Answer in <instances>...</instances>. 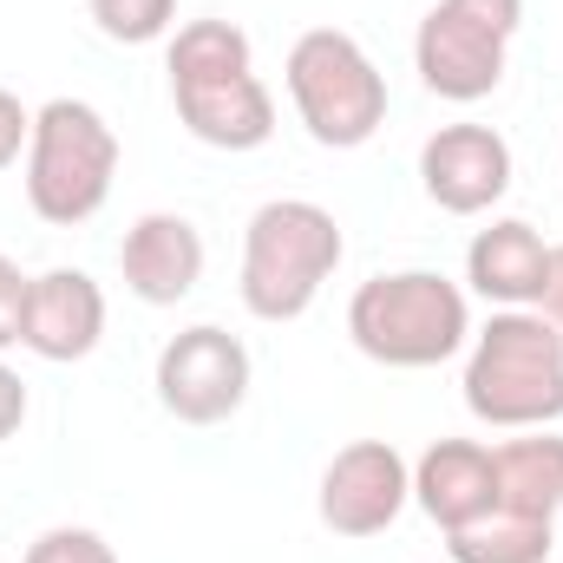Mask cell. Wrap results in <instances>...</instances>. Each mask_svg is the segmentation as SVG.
Instances as JSON below:
<instances>
[{
	"instance_id": "cell-3",
	"label": "cell",
	"mask_w": 563,
	"mask_h": 563,
	"mask_svg": "<svg viewBox=\"0 0 563 563\" xmlns=\"http://www.w3.org/2000/svg\"><path fill=\"white\" fill-rule=\"evenodd\" d=\"M347 341L400 374L439 367L452 354H465L472 341V301L465 288L439 269H387L367 276L347 301Z\"/></svg>"
},
{
	"instance_id": "cell-21",
	"label": "cell",
	"mask_w": 563,
	"mask_h": 563,
	"mask_svg": "<svg viewBox=\"0 0 563 563\" xmlns=\"http://www.w3.org/2000/svg\"><path fill=\"white\" fill-rule=\"evenodd\" d=\"M26 426V380L0 361V439H13Z\"/></svg>"
},
{
	"instance_id": "cell-20",
	"label": "cell",
	"mask_w": 563,
	"mask_h": 563,
	"mask_svg": "<svg viewBox=\"0 0 563 563\" xmlns=\"http://www.w3.org/2000/svg\"><path fill=\"white\" fill-rule=\"evenodd\" d=\"M26 139H33V112L0 86V170H13L26 157Z\"/></svg>"
},
{
	"instance_id": "cell-22",
	"label": "cell",
	"mask_w": 563,
	"mask_h": 563,
	"mask_svg": "<svg viewBox=\"0 0 563 563\" xmlns=\"http://www.w3.org/2000/svg\"><path fill=\"white\" fill-rule=\"evenodd\" d=\"M538 314L563 334V243H551V276H544V295H538Z\"/></svg>"
},
{
	"instance_id": "cell-18",
	"label": "cell",
	"mask_w": 563,
	"mask_h": 563,
	"mask_svg": "<svg viewBox=\"0 0 563 563\" xmlns=\"http://www.w3.org/2000/svg\"><path fill=\"white\" fill-rule=\"evenodd\" d=\"M20 563H119V551L99 531H86V525H53V531H40L26 544Z\"/></svg>"
},
{
	"instance_id": "cell-5",
	"label": "cell",
	"mask_w": 563,
	"mask_h": 563,
	"mask_svg": "<svg viewBox=\"0 0 563 563\" xmlns=\"http://www.w3.org/2000/svg\"><path fill=\"white\" fill-rule=\"evenodd\" d=\"M119 177V132L86 99H46L26 139V203L53 230H79L106 210Z\"/></svg>"
},
{
	"instance_id": "cell-19",
	"label": "cell",
	"mask_w": 563,
	"mask_h": 563,
	"mask_svg": "<svg viewBox=\"0 0 563 563\" xmlns=\"http://www.w3.org/2000/svg\"><path fill=\"white\" fill-rule=\"evenodd\" d=\"M26 288H33V276H26L13 256H0V354L20 347V328H26Z\"/></svg>"
},
{
	"instance_id": "cell-17",
	"label": "cell",
	"mask_w": 563,
	"mask_h": 563,
	"mask_svg": "<svg viewBox=\"0 0 563 563\" xmlns=\"http://www.w3.org/2000/svg\"><path fill=\"white\" fill-rule=\"evenodd\" d=\"M86 13L112 46H151L177 26V0H86Z\"/></svg>"
},
{
	"instance_id": "cell-13",
	"label": "cell",
	"mask_w": 563,
	"mask_h": 563,
	"mask_svg": "<svg viewBox=\"0 0 563 563\" xmlns=\"http://www.w3.org/2000/svg\"><path fill=\"white\" fill-rule=\"evenodd\" d=\"M413 505L439 531H465L498 511V459L478 439H432L413 459Z\"/></svg>"
},
{
	"instance_id": "cell-4",
	"label": "cell",
	"mask_w": 563,
	"mask_h": 563,
	"mask_svg": "<svg viewBox=\"0 0 563 563\" xmlns=\"http://www.w3.org/2000/svg\"><path fill=\"white\" fill-rule=\"evenodd\" d=\"M347 236L334 223V210L308 203V197H269L250 230H243V308L256 321H301L321 295V282L341 269Z\"/></svg>"
},
{
	"instance_id": "cell-6",
	"label": "cell",
	"mask_w": 563,
	"mask_h": 563,
	"mask_svg": "<svg viewBox=\"0 0 563 563\" xmlns=\"http://www.w3.org/2000/svg\"><path fill=\"white\" fill-rule=\"evenodd\" d=\"M288 99L308 139L328 151H361L387 125V73L367 59V46L341 26H308L288 46Z\"/></svg>"
},
{
	"instance_id": "cell-7",
	"label": "cell",
	"mask_w": 563,
	"mask_h": 563,
	"mask_svg": "<svg viewBox=\"0 0 563 563\" xmlns=\"http://www.w3.org/2000/svg\"><path fill=\"white\" fill-rule=\"evenodd\" d=\"M525 26V0H432L413 33V73L432 99L478 106L505 86L511 40Z\"/></svg>"
},
{
	"instance_id": "cell-9",
	"label": "cell",
	"mask_w": 563,
	"mask_h": 563,
	"mask_svg": "<svg viewBox=\"0 0 563 563\" xmlns=\"http://www.w3.org/2000/svg\"><path fill=\"white\" fill-rule=\"evenodd\" d=\"M314 505L334 538H380L413 505V465L394 439H354L328 459Z\"/></svg>"
},
{
	"instance_id": "cell-8",
	"label": "cell",
	"mask_w": 563,
	"mask_h": 563,
	"mask_svg": "<svg viewBox=\"0 0 563 563\" xmlns=\"http://www.w3.org/2000/svg\"><path fill=\"white\" fill-rule=\"evenodd\" d=\"M151 387H157V407H164L170 420L223 426L243 400H250V347H243L230 328L197 321V328H184V334H170V341L157 347Z\"/></svg>"
},
{
	"instance_id": "cell-15",
	"label": "cell",
	"mask_w": 563,
	"mask_h": 563,
	"mask_svg": "<svg viewBox=\"0 0 563 563\" xmlns=\"http://www.w3.org/2000/svg\"><path fill=\"white\" fill-rule=\"evenodd\" d=\"M492 459H498V511L558 525V511H563V439L558 432L551 426L518 432V439L492 445Z\"/></svg>"
},
{
	"instance_id": "cell-12",
	"label": "cell",
	"mask_w": 563,
	"mask_h": 563,
	"mask_svg": "<svg viewBox=\"0 0 563 563\" xmlns=\"http://www.w3.org/2000/svg\"><path fill=\"white\" fill-rule=\"evenodd\" d=\"M119 276L144 308H177L203 282V230L177 210H144L119 243Z\"/></svg>"
},
{
	"instance_id": "cell-16",
	"label": "cell",
	"mask_w": 563,
	"mask_h": 563,
	"mask_svg": "<svg viewBox=\"0 0 563 563\" xmlns=\"http://www.w3.org/2000/svg\"><path fill=\"white\" fill-rule=\"evenodd\" d=\"M551 544H558V525L511 518V511H492L465 531H445L452 563H551Z\"/></svg>"
},
{
	"instance_id": "cell-14",
	"label": "cell",
	"mask_w": 563,
	"mask_h": 563,
	"mask_svg": "<svg viewBox=\"0 0 563 563\" xmlns=\"http://www.w3.org/2000/svg\"><path fill=\"white\" fill-rule=\"evenodd\" d=\"M544 276H551V243L525 217H492V230L465 243V282L492 308H538Z\"/></svg>"
},
{
	"instance_id": "cell-1",
	"label": "cell",
	"mask_w": 563,
	"mask_h": 563,
	"mask_svg": "<svg viewBox=\"0 0 563 563\" xmlns=\"http://www.w3.org/2000/svg\"><path fill=\"white\" fill-rule=\"evenodd\" d=\"M170 106L210 151H263L276 139V92L256 79L250 33L236 20H184L164 53Z\"/></svg>"
},
{
	"instance_id": "cell-2",
	"label": "cell",
	"mask_w": 563,
	"mask_h": 563,
	"mask_svg": "<svg viewBox=\"0 0 563 563\" xmlns=\"http://www.w3.org/2000/svg\"><path fill=\"white\" fill-rule=\"evenodd\" d=\"M465 413L498 432H538L563 420V334L538 308H492L465 341Z\"/></svg>"
},
{
	"instance_id": "cell-11",
	"label": "cell",
	"mask_w": 563,
	"mask_h": 563,
	"mask_svg": "<svg viewBox=\"0 0 563 563\" xmlns=\"http://www.w3.org/2000/svg\"><path fill=\"white\" fill-rule=\"evenodd\" d=\"M106 341V288L86 276V269H46L26 288V328H20V347L66 367V361H86L92 347Z\"/></svg>"
},
{
	"instance_id": "cell-10",
	"label": "cell",
	"mask_w": 563,
	"mask_h": 563,
	"mask_svg": "<svg viewBox=\"0 0 563 563\" xmlns=\"http://www.w3.org/2000/svg\"><path fill=\"white\" fill-rule=\"evenodd\" d=\"M420 184L445 217H485L511 190V144L492 125H439L420 144Z\"/></svg>"
}]
</instances>
